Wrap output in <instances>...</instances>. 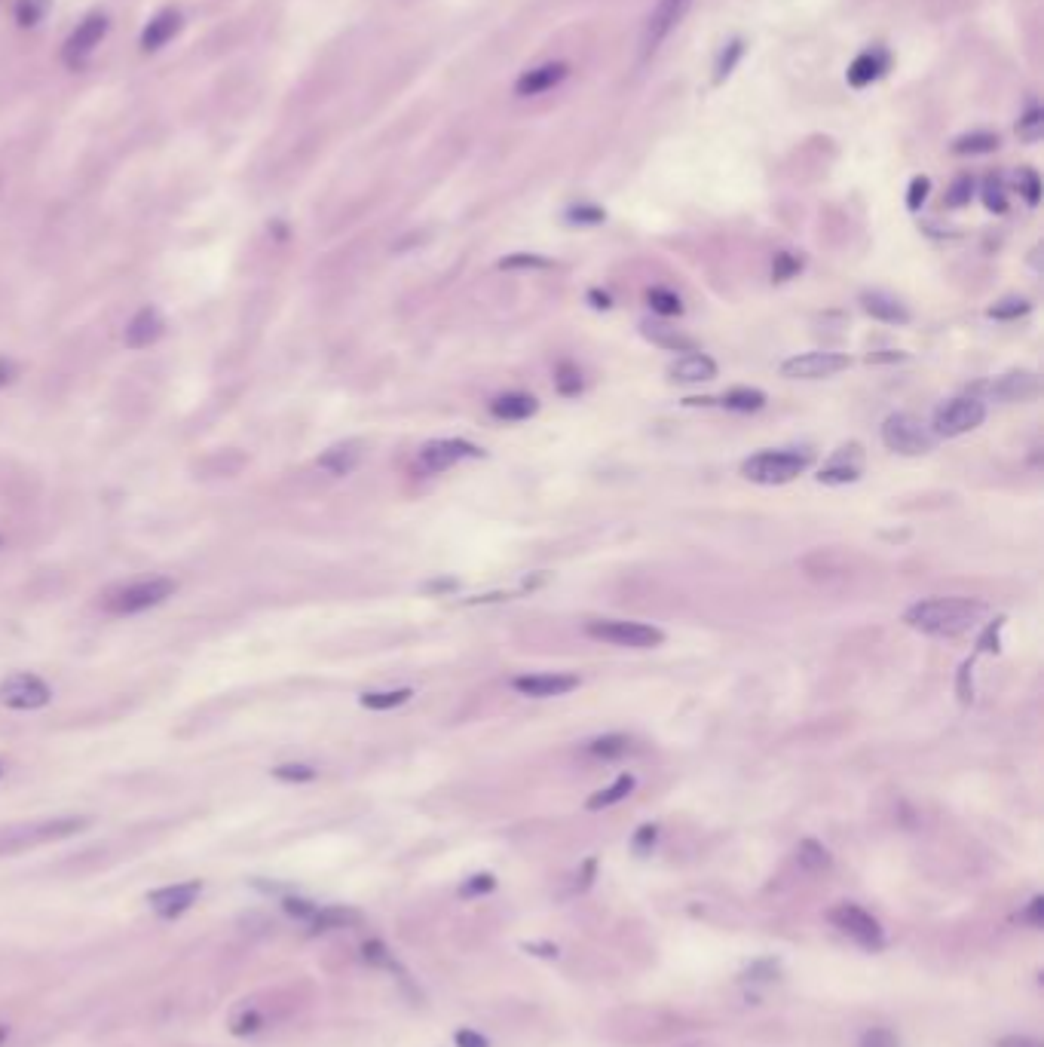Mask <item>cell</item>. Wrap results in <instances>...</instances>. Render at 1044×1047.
<instances>
[{"mask_svg": "<svg viewBox=\"0 0 1044 1047\" xmlns=\"http://www.w3.org/2000/svg\"><path fill=\"white\" fill-rule=\"evenodd\" d=\"M741 53H744V43H741V40H732V43L726 46V53L720 56V65H717V83H723V80L732 74V68H735V62L741 59Z\"/></svg>", "mask_w": 1044, "mask_h": 1047, "instance_id": "b9f144b4", "label": "cell"}, {"mask_svg": "<svg viewBox=\"0 0 1044 1047\" xmlns=\"http://www.w3.org/2000/svg\"><path fill=\"white\" fill-rule=\"evenodd\" d=\"M983 420H986V405L980 402V398L959 395V398H950V402H943L934 411L931 432H934V438H959V435L977 429Z\"/></svg>", "mask_w": 1044, "mask_h": 1047, "instance_id": "52a82bcc", "label": "cell"}, {"mask_svg": "<svg viewBox=\"0 0 1044 1047\" xmlns=\"http://www.w3.org/2000/svg\"><path fill=\"white\" fill-rule=\"evenodd\" d=\"M1032 310V304L1026 301V297H1005V301H999L996 307H989V316L992 319H1020Z\"/></svg>", "mask_w": 1044, "mask_h": 1047, "instance_id": "d590c367", "label": "cell"}, {"mask_svg": "<svg viewBox=\"0 0 1044 1047\" xmlns=\"http://www.w3.org/2000/svg\"><path fill=\"white\" fill-rule=\"evenodd\" d=\"M628 747H631V741L625 738V735H601V738H594L591 744H588V751L594 754V757H604V760H616V757H622V754H628Z\"/></svg>", "mask_w": 1044, "mask_h": 1047, "instance_id": "1f68e13d", "label": "cell"}, {"mask_svg": "<svg viewBox=\"0 0 1044 1047\" xmlns=\"http://www.w3.org/2000/svg\"><path fill=\"white\" fill-rule=\"evenodd\" d=\"M723 405L729 411H741V414H751V411H760L766 405V392L760 389H751V386H735L723 395Z\"/></svg>", "mask_w": 1044, "mask_h": 1047, "instance_id": "4316f807", "label": "cell"}, {"mask_svg": "<svg viewBox=\"0 0 1044 1047\" xmlns=\"http://www.w3.org/2000/svg\"><path fill=\"white\" fill-rule=\"evenodd\" d=\"M13 377H16V365L10 359H0V389H4Z\"/></svg>", "mask_w": 1044, "mask_h": 1047, "instance_id": "680465c9", "label": "cell"}, {"mask_svg": "<svg viewBox=\"0 0 1044 1047\" xmlns=\"http://www.w3.org/2000/svg\"><path fill=\"white\" fill-rule=\"evenodd\" d=\"M200 891H203V885L196 879L193 882H175V885H163V888L147 894V904H151V910L160 919H175V916L187 913L196 904Z\"/></svg>", "mask_w": 1044, "mask_h": 1047, "instance_id": "5bb4252c", "label": "cell"}, {"mask_svg": "<svg viewBox=\"0 0 1044 1047\" xmlns=\"http://www.w3.org/2000/svg\"><path fill=\"white\" fill-rule=\"evenodd\" d=\"M273 775L279 781H288V784H301V781H313L316 778V769L313 766H304V763H285V766H276Z\"/></svg>", "mask_w": 1044, "mask_h": 1047, "instance_id": "74e56055", "label": "cell"}, {"mask_svg": "<svg viewBox=\"0 0 1044 1047\" xmlns=\"http://www.w3.org/2000/svg\"><path fill=\"white\" fill-rule=\"evenodd\" d=\"M983 203L989 212H1005L1008 209V199H1005V190H1002V181L999 178H989L986 187H983Z\"/></svg>", "mask_w": 1044, "mask_h": 1047, "instance_id": "60d3db41", "label": "cell"}, {"mask_svg": "<svg viewBox=\"0 0 1044 1047\" xmlns=\"http://www.w3.org/2000/svg\"><path fill=\"white\" fill-rule=\"evenodd\" d=\"M797 864L809 873H821L830 867V852L824 849V845L818 839H803L797 845Z\"/></svg>", "mask_w": 1044, "mask_h": 1047, "instance_id": "f1b7e54d", "label": "cell"}, {"mask_svg": "<svg viewBox=\"0 0 1044 1047\" xmlns=\"http://www.w3.org/2000/svg\"><path fill=\"white\" fill-rule=\"evenodd\" d=\"M812 466V454L809 451H793V447H784V451H760L751 460L741 463V475L754 481V484H766V487H778L787 484L797 475H803Z\"/></svg>", "mask_w": 1044, "mask_h": 1047, "instance_id": "3957f363", "label": "cell"}, {"mask_svg": "<svg viewBox=\"0 0 1044 1047\" xmlns=\"http://www.w3.org/2000/svg\"><path fill=\"white\" fill-rule=\"evenodd\" d=\"M359 463H362V444H356V441H340V444L328 447V451L319 457L316 466H319L322 472L334 475V478H343V475H350Z\"/></svg>", "mask_w": 1044, "mask_h": 1047, "instance_id": "603a6c76", "label": "cell"}, {"mask_svg": "<svg viewBox=\"0 0 1044 1047\" xmlns=\"http://www.w3.org/2000/svg\"><path fill=\"white\" fill-rule=\"evenodd\" d=\"M996 1047H1044V1044L1032 1035H1005L996 1041Z\"/></svg>", "mask_w": 1044, "mask_h": 1047, "instance_id": "9f6ffc18", "label": "cell"}, {"mask_svg": "<svg viewBox=\"0 0 1044 1047\" xmlns=\"http://www.w3.org/2000/svg\"><path fill=\"white\" fill-rule=\"evenodd\" d=\"M454 1041H457V1047H490L487 1038L481 1032H472V1029H460Z\"/></svg>", "mask_w": 1044, "mask_h": 1047, "instance_id": "11a10c76", "label": "cell"}, {"mask_svg": "<svg viewBox=\"0 0 1044 1047\" xmlns=\"http://www.w3.org/2000/svg\"><path fill=\"white\" fill-rule=\"evenodd\" d=\"M643 337H650L653 343L665 346V349H677V353H695V340L683 337L677 328L665 325V322H640Z\"/></svg>", "mask_w": 1044, "mask_h": 1047, "instance_id": "d4e9b609", "label": "cell"}, {"mask_svg": "<svg viewBox=\"0 0 1044 1047\" xmlns=\"http://www.w3.org/2000/svg\"><path fill=\"white\" fill-rule=\"evenodd\" d=\"M1023 919H1026L1032 928H1041V925H1044V897H1041V894H1035L1032 901H1029V907H1026Z\"/></svg>", "mask_w": 1044, "mask_h": 1047, "instance_id": "816d5d0a", "label": "cell"}, {"mask_svg": "<svg viewBox=\"0 0 1044 1047\" xmlns=\"http://www.w3.org/2000/svg\"><path fill=\"white\" fill-rule=\"evenodd\" d=\"M496 882H493V876L490 873H481V876H472L466 885H463V894H484V891H490Z\"/></svg>", "mask_w": 1044, "mask_h": 1047, "instance_id": "db71d44e", "label": "cell"}, {"mask_svg": "<svg viewBox=\"0 0 1044 1047\" xmlns=\"http://www.w3.org/2000/svg\"><path fill=\"white\" fill-rule=\"evenodd\" d=\"M800 261L797 258H793V255H778L775 258V267H772V276L778 279V282H784V279H790L793 273H800Z\"/></svg>", "mask_w": 1044, "mask_h": 1047, "instance_id": "bcb514c9", "label": "cell"}, {"mask_svg": "<svg viewBox=\"0 0 1044 1047\" xmlns=\"http://www.w3.org/2000/svg\"><path fill=\"white\" fill-rule=\"evenodd\" d=\"M1038 389H1041V383H1038V374H1032V371H1008L986 386V392L992 398H999V402H1008V405L1029 402V398L1038 395Z\"/></svg>", "mask_w": 1044, "mask_h": 1047, "instance_id": "2e32d148", "label": "cell"}, {"mask_svg": "<svg viewBox=\"0 0 1044 1047\" xmlns=\"http://www.w3.org/2000/svg\"><path fill=\"white\" fill-rule=\"evenodd\" d=\"M585 634L613 646H628V650H653V646L665 643L662 628L646 622H631V619H594L585 625Z\"/></svg>", "mask_w": 1044, "mask_h": 1047, "instance_id": "277c9868", "label": "cell"}, {"mask_svg": "<svg viewBox=\"0 0 1044 1047\" xmlns=\"http://www.w3.org/2000/svg\"><path fill=\"white\" fill-rule=\"evenodd\" d=\"M656 833H659V830H656L653 824H643V827L634 833V849H637V852H650L653 842H656Z\"/></svg>", "mask_w": 1044, "mask_h": 1047, "instance_id": "f5cc1de1", "label": "cell"}, {"mask_svg": "<svg viewBox=\"0 0 1044 1047\" xmlns=\"http://www.w3.org/2000/svg\"><path fill=\"white\" fill-rule=\"evenodd\" d=\"M634 775H619L607 790H598V793H594V796H588V809L591 812H601V809H610V806H616V803H622L625 800V796L634 790Z\"/></svg>", "mask_w": 1044, "mask_h": 1047, "instance_id": "484cf974", "label": "cell"}, {"mask_svg": "<svg viewBox=\"0 0 1044 1047\" xmlns=\"http://www.w3.org/2000/svg\"><path fill=\"white\" fill-rule=\"evenodd\" d=\"M885 71V56L882 53H864L852 62L849 68V83L852 86H867Z\"/></svg>", "mask_w": 1044, "mask_h": 1047, "instance_id": "83f0119b", "label": "cell"}, {"mask_svg": "<svg viewBox=\"0 0 1044 1047\" xmlns=\"http://www.w3.org/2000/svg\"><path fill=\"white\" fill-rule=\"evenodd\" d=\"M692 7V0H656L653 13L646 16L643 22V34H640V62H650L662 43L671 37V31L686 19Z\"/></svg>", "mask_w": 1044, "mask_h": 1047, "instance_id": "8992f818", "label": "cell"}, {"mask_svg": "<svg viewBox=\"0 0 1044 1047\" xmlns=\"http://www.w3.org/2000/svg\"><path fill=\"white\" fill-rule=\"evenodd\" d=\"M1002 625H1005V619L999 616L996 622H989L986 625V631L980 634V640H977V650L980 653H992V650H999V631H1002Z\"/></svg>", "mask_w": 1044, "mask_h": 1047, "instance_id": "ee69618b", "label": "cell"}, {"mask_svg": "<svg viewBox=\"0 0 1044 1047\" xmlns=\"http://www.w3.org/2000/svg\"><path fill=\"white\" fill-rule=\"evenodd\" d=\"M539 411V402L527 392H506L490 402V414L496 420H530Z\"/></svg>", "mask_w": 1044, "mask_h": 1047, "instance_id": "cb8c5ba5", "label": "cell"}, {"mask_svg": "<svg viewBox=\"0 0 1044 1047\" xmlns=\"http://www.w3.org/2000/svg\"><path fill=\"white\" fill-rule=\"evenodd\" d=\"M861 307L867 316L888 322V325H907L910 322V310L898 301V297L882 294V291H867L861 294Z\"/></svg>", "mask_w": 1044, "mask_h": 1047, "instance_id": "7402d4cb", "label": "cell"}, {"mask_svg": "<svg viewBox=\"0 0 1044 1047\" xmlns=\"http://www.w3.org/2000/svg\"><path fill=\"white\" fill-rule=\"evenodd\" d=\"M545 267H552V264L545 258H539V255H524V252L509 255V258L500 261V270H545Z\"/></svg>", "mask_w": 1044, "mask_h": 1047, "instance_id": "ab89813d", "label": "cell"}, {"mask_svg": "<svg viewBox=\"0 0 1044 1047\" xmlns=\"http://www.w3.org/2000/svg\"><path fill=\"white\" fill-rule=\"evenodd\" d=\"M282 907H285V913H291V916H297V919H304V922H313V916H316V910H319L316 904L304 901V897H285Z\"/></svg>", "mask_w": 1044, "mask_h": 1047, "instance_id": "7bdbcfd3", "label": "cell"}, {"mask_svg": "<svg viewBox=\"0 0 1044 1047\" xmlns=\"http://www.w3.org/2000/svg\"><path fill=\"white\" fill-rule=\"evenodd\" d=\"M512 686L530 698H555V695L573 692L579 686V677H573V674H524V677H515Z\"/></svg>", "mask_w": 1044, "mask_h": 1047, "instance_id": "e0dca14e", "label": "cell"}, {"mask_svg": "<svg viewBox=\"0 0 1044 1047\" xmlns=\"http://www.w3.org/2000/svg\"><path fill=\"white\" fill-rule=\"evenodd\" d=\"M175 582L166 579V576H154V579H144V582H135L123 591H117L111 601H108V610L114 616H135V613H144L151 607H160L163 601H169V597L175 594Z\"/></svg>", "mask_w": 1044, "mask_h": 1047, "instance_id": "ba28073f", "label": "cell"}, {"mask_svg": "<svg viewBox=\"0 0 1044 1047\" xmlns=\"http://www.w3.org/2000/svg\"><path fill=\"white\" fill-rule=\"evenodd\" d=\"M108 31H111V19H108L105 13H89V16L71 31V37L65 40V46H62V62H65L71 71L83 68V65L92 59L95 49L102 46V40L108 37Z\"/></svg>", "mask_w": 1044, "mask_h": 1047, "instance_id": "9c48e42d", "label": "cell"}, {"mask_svg": "<svg viewBox=\"0 0 1044 1047\" xmlns=\"http://www.w3.org/2000/svg\"><path fill=\"white\" fill-rule=\"evenodd\" d=\"M567 218L576 221V224H601V221H604V212L594 209V206H579V209H570Z\"/></svg>", "mask_w": 1044, "mask_h": 1047, "instance_id": "681fc988", "label": "cell"}, {"mask_svg": "<svg viewBox=\"0 0 1044 1047\" xmlns=\"http://www.w3.org/2000/svg\"><path fill=\"white\" fill-rule=\"evenodd\" d=\"M882 441L888 451L904 454V457H922L934 451V432L913 414H891L882 423Z\"/></svg>", "mask_w": 1044, "mask_h": 1047, "instance_id": "5b68a950", "label": "cell"}, {"mask_svg": "<svg viewBox=\"0 0 1044 1047\" xmlns=\"http://www.w3.org/2000/svg\"><path fill=\"white\" fill-rule=\"evenodd\" d=\"M478 457H484V451L466 438H435L420 451V469L423 472H444L463 460H478Z\"/></svg>", "mask_w": 1044, "mask_h": 1047, "instance_id": "8fae6325", "label": "cell"}, {"mask_svg": "<svg viewBox=\"0 0 1044 1047\" xmlns=\"http://www.w3.org/2000/svg\"><path fill=\"white\" fill-rule=\"evenodd\" d=\"M852 365L849 356L842 353H830V349H818V353H803V356H793L781 365V374L790 377V380H824V377H833L839 371H845Z\"/></svg>", "mask_w": 1044, "mask_h": 1047, "instance_id": "4fadbf2b", "label": "cell"}, {"mask_svg": "<svg viewBox=\"0 0 1044 1047\" xmlns=\"http://www.w3.org/2000/svg\"><path fill=\"white\" fill-rule=\"evenodd\" d=\"M1017 129H1020V135H1023V138L1035 141V138H1038V132H1041V111H1038V108H1029V111H1026V117L1017 123Z\"/></svg>", "mask_w": 1044, "mask_h": 1047, "instance_id": "7dc6e473", "label": "cell"}, {"mask_svg": "<svg viewBox=\"0 0 1044 1047\" xmlns=\"http://www.w3.org/2000/svg\"><path fill=\"white\" fill-rule=\"evenodd\" d=\"M7 1035H10V1029H7V1026H0V1047H4V1041H7Z\"/></svg>", "mask_w": 1044, "mask_h": 1047, "instance_id": "6125c7cd", "label": "cell"}, {"mask_svg": "<svg viewBox=\"0 0 1044 1047\" xmlns=\"http://www.w3.org/2000/svg\"><path fill=\"white\" fill-rule=\"evenodd\" d=\"M414 692L411 689H386V692H365L362 695V708H368V711H392V708H399V705H405L408 702V698H411Z\"/></svg>", "mask_w": 1044, "mask_h": 1047, "instance_id": "f546056e", "label": "cell"}, {"mask_svg": "<svg viewBox=\"0 0 1044 1047\" xmlns=\"http://www.w3.org/2000/svg\"><path fill=\"white\" fill-rule=\"evenodd\" d=\"M830 922L845 937H852L858 946H864V950H882V946H885L882 925L858 904H839L836 910H830Z\"/></svg>", "mask_w": 1044, "mask_h": 1047, "instance_id": "30bf717a", "label": "cell"}, {"mask_svg": "<svg viewBox=\"0 0 1044 1047\" xmlns=\"http://www.w3.org/2000/svg\"><path fill=\"white\" fill-rule=\"evenodd\" d=\"M555 386H558L561 395H579L582 392V374L570 362H564L555 371Z\"/></svg>", "mask_w": 1044, "mask_h": 1047, "instance_id": "8d00e7d4", "label": "cell"}, {"mask_svg": "<svg viewBox=\"0 0 1044 1047\" xmlns=\"http://www.w3.org/2000/svg\"><path fill=\"white\" fill-rule=\"evenodd\" d=\"M49 7H53V0H19L16 4V22L22 28H34L46 19Z\"/></svg>", "mask_w": 1044, "mask_h": 1047, "instance_id": "836d02e7", "label": "cell"}, {"mask_svg": "<svg viewBox=\"0 0 1044 1047\" xmlns=\"http://www.w3.org/2000/svg\"><path fill=\"white\" fill-rule=\"evenodd\" d=\"M567 74H570V68H567L564 62L539 65V68H533V71H527V74L518 77L515 92L524 95V98H527V95H542V92H549V89L561 86V83L567 80Z\"/></svg>", "mask_w": 1044, "mask_h": 1047, "instance_id": "ffe728a7", "label": "cell"}, {"mask_svg": "<svg viewBox=\"0 0 1044 1047\" xmlns=\"http://www.w3.org/2000/svg\"><path fill=\"white\" fill-rule=\"evenodd\" d=\"M0 775H4V769H0Z\"/></svg>", "mask_w": 1044, "mask_h": 1047, "instance_id": "be15d7a7", "label": "cell"}, {"mask_svg": "<svg viewBox=\"0 0 1044 1047\" xmlns=\"http://www.w3.org/2000/svg\"><path fill=\"white\" fill-rule=\"evenodd\" d=\"M166 331V322L163 316L154 310V307H144L132 316V322L126 325V334H123V343L129 349H147L151 343H157Z\"/></svg>", "mask_w": 1044, "mask_h": 1047, "instance_id": "ac0fdd59", "label": "cell"}, {"mask_svg": "<svg viewBox=\"0 0 1044 1047\" xmlns=\"http://www.w3.org/2000/svg\"><path fill=\"white\" fill-rule=\"evenodd\" d=\"M858 1047H901V1041H898V1035H894L891 1029L873 1026V1029H867V1032L861 1035Z\"/></svg>", "mask_w": 1044, "mask_h": 1047, "instance_id": "f35d334b", "label": "cell"}, {"mask_svg": "<svg viewBox=\"0 0 1044 1047\" xmlns=\"http://www.w3.org/2000/svg\"><path fill=\"white\" fill-rule=\"evenodd\" d=\"M968 674H971V662H965V665H962V674H959V698H962L965 705L974 698L971 689H968Z\"/></svg>", "mask_w": 1044, "mask_h": 1047, "instance_id": "6f0895ef", "label": "cell"}, {"mask_svg": "<svg viewBox=\"0 0 1044 1047\" xmlns=\"http://www.w3.org/2000/svg\"><path fill=\"white\" fill-rule=\"evenodd\" d=\"M49 698H53V692L37 674H13L0 683V705L13 711H37L49 705Z\"/></svg>", "mask_w": 1044, "mask_h": 1047, "instance_id": "7c38bea8", "label": "cell"}, {"mask_svg": "<svg viewBox=\"0 0 1044 1047\" xmlns=\"http://www.w3.org/2000/svg\"><path fill=\"white\" fill-rule=\"evenodd\" d=\"M986 613L989 607L983 601H974V597H931V601L913 604L904 613V622L928 637L956 640L971 634Z\"/></svg>", "mask_w": 1044, "mask_h": 1047, "instance_id": "6da1fadb", "label": "cell"}, {"mask_svg": "<svg viewBox=\"0 0 1044 1047\" xmlns=\"http://www.w3.org/2000/svg\"><path fill=\"white\" fill-rule=\"evenodd\" d=\"M359 919V913H353V910H346V907H325V910H316V916H313V928L316 931H328V928H346V925H350V922H356Z\"/></svg>", "mask_w": 1044, "mask_h": 1047, "instance_id": "4dcf8cb0", "label": "cell"}, {"mask_svg": "<svg viewBox=\"0 0 1044 1047\" xmlns=\"http://www.w3.org/2000/svg\"><path fill=\"white\" fill-rule=\"evenodd\" d=\"M181 25H184V19H181L178 10H172V7L160 10L141 31V49H144V53H157V49H163L181 31Z\"/></svg>", "mask_w": 1044, "mask_h": 1047, "instance_id": "d6986e66", "label": "cell"}, {"mask_svg": "<svg viewBox=\"0 0 1044 1047\" xmlns=\"http://www.w3.org/2000/svg\"><path fill=\"white\" fill-rule=\"evenodd\" d=\"M971 193H974V181H971V178H959V181L953 184V190L947 193V206H953V209L965 206L968 199H971Z\"/></svg>", "mask_w": 1044, "mask_h": 1047, "instance_id": "f6af8a7d", "label": "cell"}, {"mask_svg": "<svg viewBox=\"0 0 1044 1047\" xmlns=\"http://www.w3.org/2000/svg\"><path fill=\"white\" fill-rule=\"evenodd\" d=\"M1023 196H1026V203L1029 206H1038V199H1041V184H1038V175L1029 169V172H1023Z\"/></svg>", "mask_w": 1044, "mask_h": 1047, "instance_id": "f907efd6", "label": "cell"}, {"mask_svg": "<svg viewBox=\"0 0 1044 1047\" xmlns=\"http://www.w3.org/2000/svg\"><path fill=\"white\" fill-rule=\"evenodd\" d=\"M646 301H650V307L659 313V316H680L683 313V304L680 297L668 288H653L650 294H646Z\"/></svg>", "mask_w": 1044, "mask_h": 1047, "instance_id": "e575fe53", "label": "cell"}, {"mask_svg": "<svg viewBox=\"0 0 1044 1047\" xmlns=\"http://www.w3.org/2000/svg\"><path fill=\"white\" fill-rule=\"evenodd\" d=\"M89 827V818H43V821H31V824H16L0 830V855H16L25 849H37V845L46 842H59L68 839L80 830Z\"/></svg>", "mask_w": 1044, "mask_h": 1047, "instance_id": "7a4b0ae2", "label": "cell"}, {"mask_svg": "<svg viewBox=\"0 0 1044 1047\" xmlns=\"http://www.w3.org/2000/svg\"><path fill=\"white\" fill-rule=\"evenodd\" d=\"M864 472V451L861 444H845L839 447V451L830 457V463L818 472V481L821 484H830V487H839V484H855Z\"/></svg>", "mask_w": 1044, "mask_h": 1047, "instance_id": "9a60e30c", "label": "cell"}, {"mask_svg": "<svg viewBox=\"0 0 1044 1047\" xmlns=\"http://www.w3.org/2000/svg\"><path fill=\"white\" fill-rule=\"evenodd\" d=\"M451 588H457L454 579H441V582H429L426 585V591H451Z\"/></svg>", "mask_w": 1044, "mask_h": 1047, "instance_id": "91938a15", "label": "cell"}, {"mask_svg": "<svg viewBox=\"0 0 1044 1047\" xmlns=\"http://www.w3.org/2000/svg\"><path fill=\"white\" fill-rule=\"evenodd\" d=\"M928 190H931V184H928V178H916L913 184H910V196H907V206L916 212L922 203H925V199H928Z\"/></svg>", "mask_w": 1044, "mask_h": 1047, "instance_id": "c3c4849f", "label": "cell"}, {"mask_svg": "<svg viewBox=\"0 0 1044 1047\" xmlns=\"http://www.w3.org/2000/svg\"><path fill=\"white\" fill-rule=\"evenodd\" d=\"M588 297H591L594 307H598V310H607V307H610V297H607V294H601V291H591Z\"/></svg>", "mask_w": 1044, "mask_h": 1047, "instance_id": "94428289", "label": "cell"}, {"mask_svg": "<svg viewBox=\"0 0 1044 1047\" xmlns=\"http://www.w3.org/2000/svg\"><path fill=\"white\" fill-rule=\"evenodd\" d=\"M668 377L674 383H705V380L717 377V362L695 349V353H686L668 365Z\"/></svg>", "mask_w": 1044, "mask_h": 1047, "instance_id": "44dd1931", "label": "cell"}, {"mask_svg": "<svg viewBox=\"0 0 1044 1047\" xmlns=\"http://www.w3.org/2000/svg\"><path fill=\"white\" fill-rule=\"evenodd\" d=\"M996 147H999V135H992V132H974V135L959 138L953 151H956V154H989V151H996Z\"/></svg>", "mask_w": 1044, "mask_h": 1047, "instance_id": "d6a6232c", "label": "cell"}]
</instances>
